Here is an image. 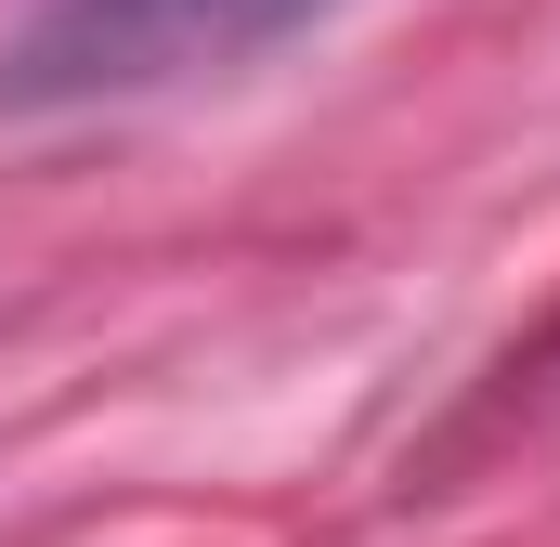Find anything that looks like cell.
Here are the masks:
<instances>
[{
    "label": "cell",
    "instance_id": "obj_1",
    "mask_svg": "<svg viewBox=\"0 0 560 547\" xmlns=\"http://www.w3.org/2000/svg\"><path fill=\"white\" fill-rule=\"evenodd\" d=\"M326 13H352V0H39L0 39V118L196 92V79H235L248 53L300 39V26H326Z\"/></svg>",
    "mask_w": 560,
    "mask_h": 547
}]
</instances>
